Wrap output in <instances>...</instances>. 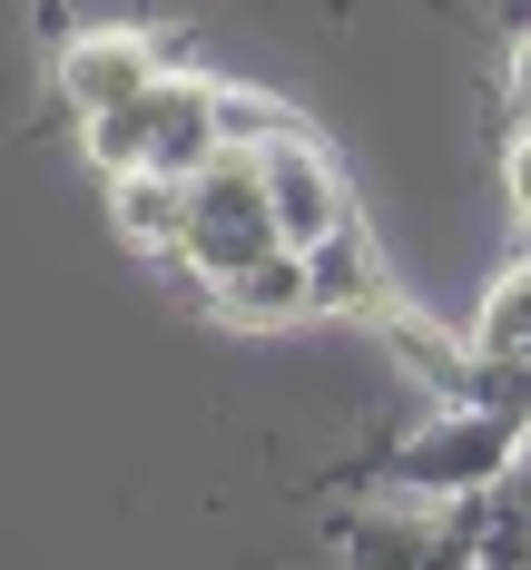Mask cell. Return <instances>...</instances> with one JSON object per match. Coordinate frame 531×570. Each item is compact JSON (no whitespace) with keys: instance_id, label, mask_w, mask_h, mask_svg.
I'll return each mask as SVG.
<instances>
[{"instance_id":"1","label":"cell","mask_w":531,"mask_h":570,"mask_svg":"<svg viewBox=\"0 0 531 570\" xmlns=\"http://www.w3.org/2000/svg\"><path fill=\"white\" fill-rule=\"evenodd\" d=\"M266 256H286V236H276V197H266V158H256V138H227L207 168L187 177V227L168 246V276L187 305H217L236 276H256Z\"/></svg>"},{"instance_id":"2","label":"cell","mask_w":531,"mask_h":570,"mask_svg":"<svg viewBox=\"0 0 531 570\" xmlns=\"http://www.w3.org/2000/svg\"><path fill=\"white\" fill-rule=\"evenodd\" d=\"M79 148H89L99 177H118V168L197 177L217 148H227V79H207V69H158L138 99H118L109 118H89Z\"/></svg>"},{"instance_id":"3","label":"cell","mask_w":531,"mask_h":570,"mask_svg":"<svg viewBox=\"0 0 531 570\" xmlns=\"http://www.w3.org/2000/svg\"><path fill=\"white\" fill-rule=\"evenodd\" d=\"M256 158H266V197H276V236H286L295 256H315V246H335L345 227H364V207H354L345 168H335V148L305 128V118H276L266 138H256Z\"/></svg>"},{"instance_id":"4","label":"cell","mask_w":531,"mask_h":570,"mask_svg":"<svg viewBox=\"0 0 531 570\" xmlns=\"http://www.w3.org/2000/svg\"><path fill=\"white\" fill-rule=\"evenodd\" d=\"M158 69H168V59H158L148 30H79V40L59 50V99H69L79 128H89V118H109L118 99H138Z\"/></svg>"},{"instance_id":"5","label":"cell","mask_w":531,"mask_h":570,"mask_svg":"<svg viewBox=\"0 0 531 570\" xmlns=\"http://www.w3.org/2000/svg\"><path fill=\"white\" fill-rule=\"evenodd\" d=\"M99 197H109L118 236H128L138 256H158V266H168L177 227H187V177H148V168H118V177H99Z\"/></svg>"},{"instance_id":"6","label":"cell","mask_w":531,"mask_h":570,"mask_svg":"<svg viewBox=\"0 0 531 570\" xmlns=\"http://www.w3.org/2000/svg\"><path fill=\"white\" fill-rule=\"evenodd\" d=\"M305 266H315V305H325V315H384V305H394V276H384V256H374V227H345L335 246H315Z\"/></svg>"},{"instance_id":"7","label":"cell","mask_w":531,"mask_h":570,"mask_svg":"<svg viewBox=\"0 0 531 570\" xmlns=\"http://www.w3.org/2000/svg\"><path fill=\"white\" fill-rule=\"evenodd\" d=\"M472 354H482V364H531V266H512V276L482 295V315H472Z\"/></svg>"},{"instance_id":"8","label":"cell","mask_w":531,"mask_h":570,"mask_svg":"<svg viewBox=\"0 0 531 570\" xmlns=\"http://www.w3.org/2000/svg\"><path fill=\"white\" fill-rule=\"evenodd\" d=\"M502 197H512V217H522V236H531V128L502 148Z\"/></svg>"},{"instance_id":"9","label":"cell","mask_w":531,"mask_h":570,"mask_svg":"<svg viewBox=\"0 0 531 570\" xmlns=\"http://www.w3.org/2000/svg\"><path fill=\"white\" fill-rule=\"evenodd\" d=\"M512 118H522V128H531V30H522V40H512Z\"/></svg>"}]
</instances>
